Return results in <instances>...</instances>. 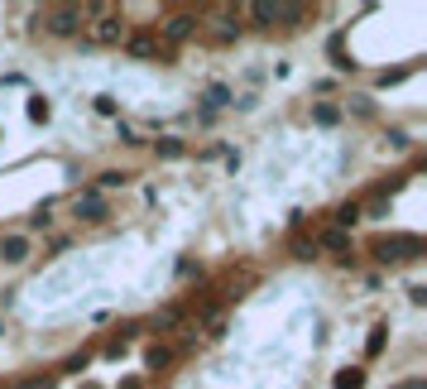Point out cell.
I'll list each match as a JSON object with an SVG mask.
<instances>
[{"label":"cell","mask_w":427,"mask_h":389,"mask_svg":"<svg viewBox=\"0 0 427 389\" xmlns=\"http://www.w3.org/2000/svg\"><path fill=\"white\" fill-rule=\"evenodd\" d=\"M72 217H82V222L96 226V222H106V217H110V207H106V197L96 193V188H87V193L72 197Z\"/></svg>","instance_id":"5"},{"label":"cell","mask_w":427,"mask_h":389,"mask_svg":"<svg viewBox=\"0 0 427 389\" xmlns=\"http://www.w3.org/2000/svg\"><path fill=\"white\" fill-rule=\"evenodd\" d=\"M87 44H125V15H115V10H106V15H96V20H87Z\"/></svg>","instance_id":"3"},{"label":"cell","mask_w":427,"mask_h":389,"mask_svg":"<svg viewBox=\"0 0 427 389\" xmlns=\"http://www.w3.org/2000/svg\"><path fill=\"white\" fill-rule=\"evenodd\" d=\"M39 20H44V29L58 34V39H68V34H77V29L87 25V20H82V5H53V10H44Z\"/></svg>","instance_id":"4"},{"label":"cell","mask_w":427,"mask_h":389,"mask_svg":"<svg viewBox=\"0 0 427 389\" xmlns=\"http://www.w3.org/2000/svg\"><path fill=\"white\" fill-rule=\"evenodd\" d=\"M207 39H212L216 49L236 44V39H241V20H236V15H221V20H212V29H207Z\"/></svg>","instance_id":"8"},{"label":"cell","mask_w":427,"mask_h":389,"mask_svg":"<svg viewBox=\"0 0 427 389\" xmlns=\"http://www.w3.org/2000/svg\"><path fill=\"white\" fill-rule=\"evenodd\" d=\"M49 115H53V106L44 96H29V120H49Z\"/></svg>","instance_id":"19"},{"label":"cell","mask_w":427,"mask_h":389,"mask_svg":"<svg viewBox=\"0 0 427 389\" xmlns=\"http://www.w3.org/2000/svg\"><path fill=\"white\" fill-rule=\"evenodd\" d=\"M120 389H149L144 380H120Z\"/></svg>","instance_id":"24"},{"label":"cell","mask_w":427,"mask_h":389,"mask_svg":"<svg viewBox=\"0 0 427 389\" xmlns=\"http://www.w3.org/2000/svg\"><path fill=\"white\" fill-rule=\"evenodd\" d=\"M360 217H365V212H360V202H341V207H336V226H341V231H350Z\"/></svg>","instance_id":"14"},{"label":"cell","mask_w":427,"mask_h":389,"mask_svg":"<svg viewBox=\"0 0 427 389\" xmlns=\"http://www.w3.org/2000/svg\"><path fill=\"white\" fill-rule=\"evenodd\" d=\"M197 29H202V20H197V15H187V10H178V15H168V20H163V39H168V44H187Z\"/></svg>","instance_id":"7"},{"label":"cell","mask_w":427,"mask_h":389,"mask_svg":"<svg viewBox=\"0 0 427 389\" xmlns=\"http://www.w3.org/2000/svg\"><path fill=\"white\" fill-rule=\"evenodd\" d=\"M312 120H317V125H336V120H341V111H336L331 101H321V106H312Z\"/></svg>","instance_id":"17"},{"label":"cell","mask_w":427,"mask_h":389,"mask_svg":"<svg viewBox=\"0 0 427 389\" xmlns=\"http://www.w3.org/2000/svg\"><path fill=\"white\" fill-rule=\"evenodd\" d=\"M250 20H260L265 29H298L307 20V5H283V0H260V5H250Z\"/></svg>","instance_id":"1"},{"label":"cell","mask_w":427,"mask_h":389,"mask_svg":"<svg viewBox=\"0 0 427 389\" xmlns=\"http://www.w3.org/2000/svg\"><path fill=\"white\" fill-rule=\"evenodd\" d=\"M384 332H389V327H384V322H379V327H374V332H370V346H365V351H370V356H379V351H384Z\"/></svg>","instance_id":"21"},{"label":"cell","mask_w":427,"mask_h":389,"mask_svg":"<svg viewBox=\"0 0 427 389\" xmlns=\"http://www.w3.org/2000/svg\"><path fill=\"white\" fill-rule=\"evenodd\" d=\"M154 154H159V159H183V154H187V144L168 135V139H154Z\"/></svg>","instance_id":"13"},{"label":"cell","mask_w":427,"mask_h":389,"mask_svg":"<svg viewBox=\"0 0 427 389\" xmlns=\"http://www.w3.org/2000/svg\"><path fill=\"white\" fill-rule=\"evenodd\" d=\"M144 365H149V370H168V365H173V346H149V351H144Z\"/></svg>","instance_id":"12"},{"label":"cell","mask_w":427,"mask_h":389,"mask_svg":"<svg viewBox=\"0 0 427 389\" xmlns=\"http://www.w3.org/2000/svg\"><path fill=\"white\" fill-rule=\"evenodd\" d=\"M389 144H394V149H408L413 139H408V130H389Z\"/></svg>","instance_id":"22"},{"label":"cell","mask_w":427,"mask_h":389,"mask_svg":"<svg viewBox=\"0 0 427 389\" xmlns=\"http://www.w3.org/2000/svg\"><path fill=\"white\" fill-rule=\"evenodd\" d=\"M202 106H207V115H216V111H226V106H236V96H231L226 82H212L207 91H202Z\"/></svg>","instance_id":"10"},{"label":"cell","mask_w":427,"mask_h":389,"mask_svg":"<svg viewBox=\"0 0 427 389\" xmlns=\"http://www.w3.org/2000/svg\"><path fill=\"white\" fill-rule=\"evenodd\" d=\"M125 178H130V173H120V168H106V173L96 178V193H106V188H120Z\"/></svg>","instance_id":"18"},{"label":"cell","mask_w":427,"mask_h":389,"mask_svg":"<svg viewBox=\"0 0 427 389\" xmlns=\"http://www.w3.org/2000/svg\"><path fill=\"white\" fill-rule=\"evenodd\" d=\"M125 53L130 58H159V34H149V29L125 34Z\"/></svg>","instance_id":"9"},{"label":"cell","mask_w":427,"mask_h":389,"mask_svg":"<svg viewBox=\"0 0 427 389\" xmlns=\"http://www.w3.org/2000/svg\"><path fill=\"white\" fill-rule=\"evenodd\" d=\"M49 222H53V212H49V207H39V212L29 217V226H49Z\"/></svg>","instance_id":"23"},{"label":"cell","mask_w":427,"mask_h":389,"mask_svg":"<svg viewBox=\"0 0 427 389\" xmlns=\"http://www.w3.org/2000/svg\"><path fill=\"white\" fill-rule=\"evenodd\" d=\"M154 327H159V332H168V327H178V307H163L159 317H154Z\"/></svg>","instance_id":"20"},{"label":"cell","mask_w":427,"mask_h":389,"mask_svg":"<svg viewBox=\"0 0 427 389\" xmlns=\"http://www.w3.org/2000/svg\"><path fill=\"white\" fill-rule=\"evenodd\" d=\"M317 241V250H331L341 264H355V250H350V231H341V226H326L321 236H312Z\"/></svg>","instance_id":"6"},{"label":"cell","mask_w":427,"mask_h":389,"mask_svg":"<svg viewBox=\"0 0 427 389\" xmlns=\"http://www.w3.org/2000/svg\"><path fill=\"white\" fill-rule=\"evenodd\" d=\"M336 389H365V370H355V365L341 370V375H336Z\"/></svg>","instance_id":"16"},{"label":"cell","mask_w":427,"mask_h":389,"mask_svg":"<svg viewBox=\"0 0 427 389\" xmlns=\"http://www.w3.org/2000/svg\"><path fill=\"white\" fill-rule=\"evenodd\" d=\"M288 250H293V260H317V241H307V236H293V241H288Z\"/></svg>","instance_id":"15"},{"label":"cell","mask_w":427,"mask_h":389,"mask_svg":"<svg viewBox=\"0 0 427 389\" xmlns=\"http://www.w3.org/2000/svg\"><path fill=\"white\" fill-rule=\"evenodd\" d=\"M0 260H5V264H25L29 260V236H5V241H0Z\"/></svg>","instance_id":"11"},{"label":"cell","mask_w":427,"mask_h":389,"mask_svg":"<svg viewBox=\"0 0 427 389\" xmlns=\"http://www.w3.org/2000/svg\"><path fill=\"white\" fill-rule=\"evenodd\" d=\"M370 255L379 264H403V260H418L423 255V241L418 236H379L370 245Z\"/></svg>","instance_id":"2"}]
</instances>
